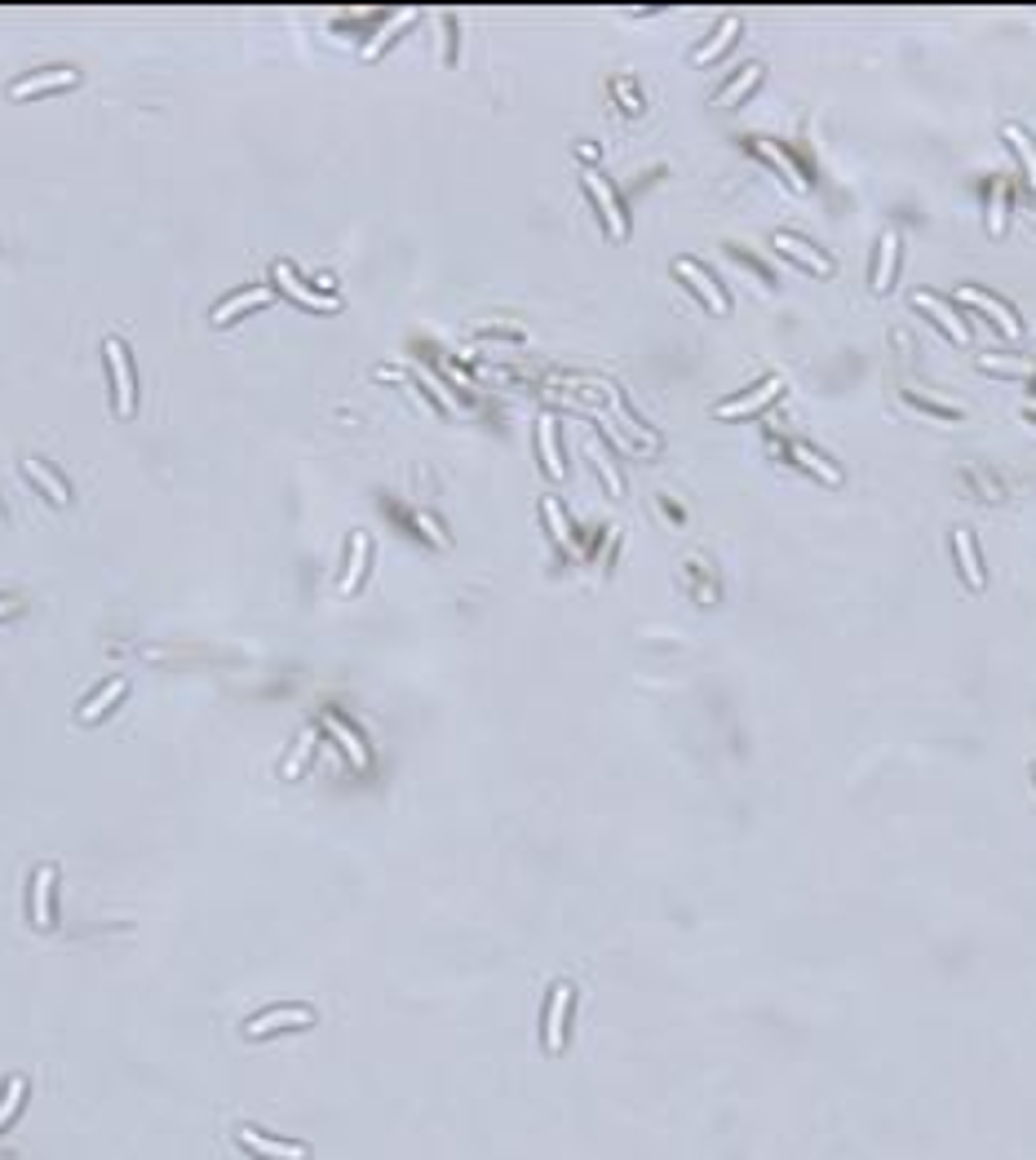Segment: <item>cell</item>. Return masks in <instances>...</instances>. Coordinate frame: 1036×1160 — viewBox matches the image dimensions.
Wrapping results in <instances>:
<instances>
[{"label":"cell","mask_w":1036,"mask_h":1160,"mask_svg":"<svg viewBox=\"0 0 1036 1160\" xmlns=\"http://www.w3.org/2000/svg\"><path fill=\"white\" fill-rule=\"evenodd\" d=\"M364 563H368V532H355V540H350V572L341 576V594H350V589L359 585Z\"/></svg>","instance_id":"44dd1931"},{"label":"cell","mask_w":1036,"mask_h":1160,"mask_svg":"<svg viewBox=\"0 0 1036 1160\" xmlns=\"http://www.w3.org/2000/svg\"><path fill=\"white\" fill-rule=\"evenodd\" d=\"M903 399L917 408V413H935V417H943V421H957V408H948V403H939V399H921V394H903Z\"/></svg>","instance_id":"4dcf8cb0"},{"label":"cell","mask_w":1036,"mask_h":1160,"mask_svg":"<svg viewBox=\"0 0 1036 1160\" xmlns=\"http://www.w3.org/2000/svg\"><path fill=\"white\" fill-rule=\"evenodd\" d=\"M315 1023V1010L310 1006H279V1010H261L258 1019L244 1023V1036H266L279 1032V1027H310Z\"/></svg>","instance_id":"3957f363"},{"label":"cell","mask_w":1036,"mask_h":1160,"mask_svg":"<svg viewBox=\"0 0 1036 1160\" xmlns=\"http://www.w3.org/2000/svg\"><path fill=\"white\" fill-rule=\"evenodd\" d=\"M328 731H337V736H341V744H345V753L355 758V767H368V753H364V744H359L355 731H345L337 718H328Z\"/></svg>","instance_id":"f546056e"},{"label":"cell","mask_w":1036,"mask_h":1160,"mask_svg":"<svg viewBox=\"0 0 1036 1160\" xmlns=\"http://www.w3.org/2000/svg\"><path fill=\"white\" fill-rule=\"evenodd\" d=\"M125 691H129V687H125V678H115V682H111V687H106V691H98V696H94V700H89V704H85V709H80V718H85V722H94V718H102V713H106V709H111V704H115V700H120V696H125Z\"/></svg>","instance_id":"603a6c76"},{"label":"cell","mask_w":1036,"mask_h":1160,"mask_svg":"<svg viewBox=\"0 0 1036 1160\" xmlns=\"http://www.w3.org/2000/svg\"><path fill=\"white\" fill-rule=\"evenodd\" d=\"M266 301H270V288H249V293H235V298H226L209 319H213V324H230V319L240 315V310H249V306H266Z\"/></svg>","instance_id":"2e32d148"},{"label":"cell","mask_w":1036,"mask_h":1160,"mask_svg":"<svg viewBox=\"0 0 1036 1160\" xmlns=\"http://www.w3.org/2000/svg\"><path fill=\"white\" fill-rule=\"evenodd\" d=\"M957 301H961V306H978L983 315L992 319V324H1001V333H1006V337H1018V333H1023V324L1015 319V310H1010L1006 301H997L992 293H983V288H961Z\"/></svg>","instance_id":"5b68a950"},{"label":"cell","mask_w":1036,"mask_h":1160,"mask_svg":"<svg viewBox=\"0 0 1036 1160\" xmlns=\"http://www.w3.org/2000/svg\"><path fill=\"white\" fill-rule=\"evenodd\" d=\"M753 151H758V155H762V160H771V164H776V169H779V173H784V182H788V186H793V191H806V186H811V182H806V173H802V169H797V164H793V160H788V155H784V151H779V146H776V142H767V138H758V142H753Z\"/></svg>","instance_id":"9a60e30c"},{"label":"cell","mask_w":1036,"mask_h":1160,"mask_svg":"<svg viewBox=\"0 0 1036 1160\" xmlns=\"http://www.w3.org/2000/svg\"><path fill=\"white\" fill-rule=\"evenodd\" d=\"M1001 134H1006V142L1015 146L1018 164H1023V169H1027V182L1036 186V142H1032V138H1027V129H1018V125H1006V129H1001Z\"/></svg>","instance_id":"ac0fdd59"},{"label":"cell","mask_w":1036,"mask_h":1160,"mask_svg":"<svg viewBox=\"0 0 1036 1160\" xmlns=\"http://www.w3.org/2000/svg\"><path fill=\"white\" fill-rule=\"evenodd\" d=\"M952 549H957V563H961V576H966V585L975 589H988V572H983V563H978V545L975 537H970V528H957L952 532Z\"/></svg>","instance_id":"9c48e42d"},{"label":"cell","mask_w":1036,"mask_h":1160,"mask_svg":"<svg viewBox=\"0 0 1036 1160\" xmlns=\"http://www.w3.org/2000/svg\"><path fill=\"white\" fill-rule=\"evenodd\" d=\"M235 1139H240V1147L258 1151V1156H266V1160H306V1147H301V1142H275V1139H266V1134H258L253 1125H244Z\"/></svg>","instance_id":"30bf717a"},{"label":"cell","mask_w":1036,"mask_h":1160,"mask_svg":"<svg viewBox=\"0 0 1036 1160\" xmlns=\"http://www.w3.org/2000/svg\"><path fill=\"white\" fill-rule=\"evenodd\" d=\"M736 31H739V14H731V19L718 27V36H713L709 45H700V49H696V62H700V67H704V62H713V58H718L722 49H727L731 40H736Z\"/></svg>","instance_id":"7402d4cb"},{"label":"cell","mask_w":1036,"mask_h":1160,"mask_svg":"<svg viewBox=\"0 0 1036 1160\" xmlns=\"http://www.w3.org/2000/svg\"><path fill=\"white\" fill-rule=\"evenodd\" d=\"M758 80H762V67H758V62H748V67L739 71V76L731 80V85H727V89H722V94H718V106H736L739 98L748 94V89L758 85Z\"/></svg>","instance_id":"ffe728a7"},{"label":"cell","mask_w":1036,"mask_h":1160,"mask_svg":"<svg viewBox=\"0 0 1036 1160\" xmlns=\"http://www.w3.org/2000/svg\"><path fill=\"white\" fill-rule=\"evenodd\" d=\"M585 191L594 195L598 213H603L607 230H612V240H624V235H629V221H624V209H620V200H616V195H612V186H607V178H603V173H594V169L585 173Z\"/></svg>","instance_id":"6da1fadb"},{"label":"cell","mask_w":1036,"mask_h":1160,"mask_svg":"<svg viewBox=\"0 0 1036 1160\" xmlns=\"http://www.w3.org/2000/svg\"><path fill=\"white\" fill-rule=\"evenodd\" d=\"M22 1094H27V1081H22V1076H10V1085H5V1099H0V1125H5L14 1112H19Z\"/></svg>","instance_id":"83f0119b"},{"label":"cell","mask_w":1036,"mask_h":1160,"mask_svg":"<svg viewBox=\"0 0 1036 1160\" xmlns=\"http://www.w3.org/2000/svg\"><path fill=\"white\" fill-rule=\"evenodd\" d=\"M537 439H540V457H545V470L554 474V479H563V457H558V439H554V417H540Z\"/></svg>","instance_id":"d6986e66"},{"label":"cell","mask_w":1036,"mask_h":1160,"mask_svg":"<svg viewBox=\"0 0 1036 1160\" xmlns=\"http://www.w3.org/2000/svg\"><path fill=\"white\" fill-rule=\"evenodd\" d=\"M102 350H106V364H111V377H115V413L129 417V413H134V377H129V355H125V345L115 341V337L102 345Z\"/></svg>","instance_id":"8992f818"},{"label":"cell","mask_w":1036,"mask_h":1160,"mask_svg":"<svg viewBox=\"0 0 1036 1160\" xmlns=\"http://www.w3.org/2000/svg\"><path fill=\"white\" fill-rule=\"evenodd\" d=\"M413 19H417V10H399V14H394V19H390V27H381V31H377V36L364 45V58H377V54H381V45H385V40H394V31H399V27H408V22H413Z\"/></svg>","instance_id":"d4e9b609"},{"label":"cell","mask_w":1036,"mask_h":1160,"mask_svg":"<svg viewBox=\"0 0 1036 1160\" xmlns=\"http://www.w3.org/2000/svg\"><path fill=\"white\" fill-rule=\"evenodd\" d=\"M540 509H545V518H549V532H554V540H558V545H567V540H572V532H567V518H563V509H558V500L545 497V500H540Z\"/></svg>","instance_id":"f1b7e54d"},{"label":"cell","mask_w":1036,"mask_h":1160,"mask_svg":"<svg viewBox=\"0 0 1036 1160\" xmlns=\"http://www.w3.org/2000/svg\"><path fill=\"white\" fill-rule=\"evenodd\" d=\"M49 886H54V868H36V882H31V891H36V926H49Z\"/></svg>","instance_id":"484cf974"},{"label":"cell","mask_w":1036,"mask_h":1160,"mask_svg":"<svg viewBox=\"0 0 1036 1160\" xmlns=\"http://www.w3.org/2000/svg\"><path fill=\"white\" fill-rule=\"evenodd\" d=\"M275 279H279V288H288V293L301 301V306H310V310H337L333 293H310V288L301 284L298 275H293V266H288V261H279V266H275Z\"/></svg>","instance_id":"8fae6325"},{"label":"cell","mask_w":1036,"mask_h":1160,"mask_svg":"<svg viewBox=\"0 0 1036 1160\" xmlns=\"http://www.w3.org/2000/svg\"><path fill=\"white\" fill-rule=\"evenodd\" d=\"M673 270H678V275L687 279V284L696 288V293H700V301L713 310V315H727V310H731V306H727V293H722L718 279H713L704 266H696L691 258H678V261H673Z\"/></svg>","instance_id":"277c9868"},{"label":"cell","mask_w":1036,"mask_h":1160,"mask_svg":"<svg viewBox=\"0 0 1036 1160\" xmlns=\"http://www.w3.org/2000/svg\"><path fill=\"white\" fill-rule=\"evenodd\" d=\"M567 1006H572V983H554L549 992V1010H545V1050L558 1055L567 1036Z\"/></svg>","instance_id":"ba28073f"},{"label":"cell","mask_w":1036,"mask_h":1160,"mask_svg":"<svg viewBox=\"0 0 1036 1160\" xmlns=\"http://www.w3.org/2000/svg\"><path fill=\"white\" fill-rule=\"evenodd\" d=\"M912 306H917V310H926V315H931L935 324H939L943 333H948L957 345H966V341H970V328H966V319H961L957 310H952L948 301L939 298V293H926V288H921V293H912Z\"/></svg>","instance_id":"7a4b0ae2"},{"label":"cell","mask_w":1036,"mask_h":1160,"mask_svg":"<svg viewBox=\"0 0 1036 1160\" xmlns=\"http://www.w3.org/2000/svg\"><path fill=\"white\" fill-rule=\"evenodd\" d=\"M776 249H779V253H788V258H797L806 270H816V275H833V261L819 258V253L811 249V244L797 240V235H788V230H779V235H776Z\"/></svg>","instance_id":"7c38bea8"},{"label":"cell","mask_w":1036,"mask_h":1160,"mask_svg":"<svg viewBox=\"0 0 1036 1160\" xmlns=\"http://www.w3.org/2000/svg\"><path fill=\"white\" fill-rule=\"evenodd\" d=\"M315 740H319V736H315V727H306V731L298 736V748H293V753H288V762H284V776H288V780H293V776L301 771V762H306V753L315 748Z\"/></svg>","instance_id":"4316f807"},{"label":"cell","mask_w":1036,"mask_h":1160,"mask_svg":"<svg viewBox=\"0 0 1036 1160\" xmlns=\"http://www.w3.org/2000/svg\"><path fill=\"white\" fill-rule=\"evenodd\" d=\"M22 470H27V474H31V479H36V483H40V488H45V492H49V497H54V500H58V505H67V500H71V492H67V488H62V483H58V479H54V474H49V470H45V465H40V460H31V457H27V460H22Z\"/></svg>","instance_id":"cb8c5ba5"},{"label":"cell","mask_w":1036,"mask_h":1160,"mask_svg":"<svg viewBox=\"0 0 1036 1160\" xmlns=\"http://www.w3.org/2000/svg\"><path fill=\"white\" fill-rule=\"evenodd\" d=\"M978 364L992 368V373H1036L1032 359H997V355H983Z\"/></svg>","instance_id":"1f68e13d"},{"label":"cell","mask_w":1036,"mask_h":1160,"mask_svg":"<svg viewBox=\"0 0 1036 1160\" xmlns=\"http://www.w3.org/2000/svg\"><path fill=\"white\" fill-rule=\"evenodd\" d=\"M76 71L71 67H58V71H45V76H27V80H14L10 94L14 98H27V94H40V89H58V85H76Z\"/></svg>","instance_id":"e0dca14e"},{"label":"cell","mask_w":1036,"mask_h":1160,"mask_svg":"<svg viewBox=\"0 0 1036 1160\" xmlns=\"http://www.w3.org/2000/svg\"><path fill=\"white\" fill-rule=\"evenodd\" d=\"M895 258H899V235H895V230H886V235H882V244H877V266H873V293H891Z\"/></svg>","instance_id":"5bb4252c"},{"label":"cell","mask_w":1036,"mask_h":1160,"mask_svg":"<svg viewBox=\"0 0 1036 1160\" xmlns=\"http://www.w3.org/2000/svg\"><path fill=\"white\" fill-rule=\"evenodd\" d=\"M788 457H793L797 465H802V470H811V474H816V479L833 483V488H837V483H842V470H837L833 460H828V457H819V452H816V448H806V443H788Z\"/></svg>","instance_id":"4fadbf2b"},{"label":"cell","mask_w":1036,"mask_h":1160,"mask_svg":"<svg viewBox=\"0 0 1036 1160\" xmlns=\"http://www.w3.org/2000/svg\"><path fill=\"white\" fill-rule=\"evenodd\" d=\"M779 390H784V381L779 377H767V381L758 385V390H748V394H736V399H727V403H718V417L727 421V417H748V413H762L771 399H779Z\"/></svg>","instance_id":"52a82bcc"}]
</instances>
